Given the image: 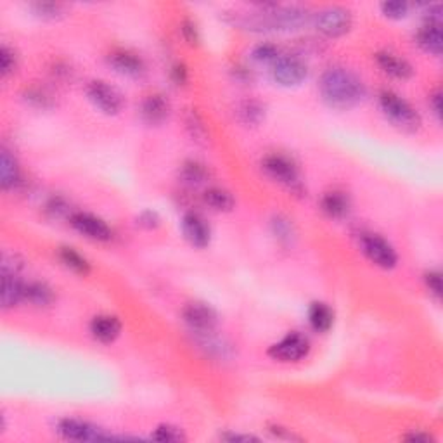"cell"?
Here are the masks:
<instances>
[{
    "mask_svg": "<svg viewBox=\"0 0 443 443\" xmlns=\"http://www.w3.org/2000/svg\"><path fill=\"white\" fill-rule=\"evenodd\" d=\"M320 96L332 109H351L366 97V85L354 71L335 66L323 73L319 83Z\"/></svg>",
    "mask_w": 443,
    "mask_h": 443,
    "instance_id": "1",
    "label": "cell"
},
{
    "mask_svg": "<svg viewBox=\"0 0 443 443\" xmlns=\"http://www.w3.org/2000/svg\"><path fill=\"white\" fill-rule=\"evenodd\" d=\"M308 11L297 6H262L258 13H249L241 18V25L255 32L267 30H298L308 23Z\"/></svg>",
    "mask_w": 443,
    "mask_h": 443,
    "instance_id": "2",
    "label": "cell"
},
{
    "mask_svg": "<svg viewBox=\"0 0 443 443\" xmlns=\"http://www.w3.org/2000/svg\"><path fill=\"white\" fill-rule=\"evenodd\" d=\"M380 106L386 118L399 128H402V130L416 132L421 127V116H419V113L407 101L397 96L395 92H389V90L381 92Z\"/></svg>",
    "mask_w": 443,
    "mask_h": 443,
    "instance_id": "3",
    "label": "cell"
},
{
    "mask_svg": "<svg viewBox=\"0 0 443 443\" xmlns=\"http://www.w3.org/2000/svg\"><path fill=\"white\" fill-rule=\"evenodd\" d=\"M351 13L344 7H325L316 14V28L329 39H338L351 28Z\"/></svg>",
    "mask_w": 443,
    "mask_h": 443,
    "instance_id": "4",
    "label": "cell"
},
{
    "mask_svg": "<svg viewBox=\"0 0 443 443\" xmlns=\"http://www.w3.org/2000/svg\"><path fill=\"white\" fill-rule=\"evenodd\" d=\"M361 248L362 253L378 267L389 268L395 267L399 263V256L397 251L393 249V246L389 244L385 237L378 236V234H363L361 239Z\"/></svg>",
    "mask_w": 443,
    "mask_h": 443,
    "instance_id": "5",
    "label": "cell"
},
{
    "mask_svg": "<svg viewBox=\"0 0 443 443\" xmlns=\"http://www.w3.org/2000/svg\"><path fill=\"white\" fill-rule=\"evenodd\" d=\"M87 96H89V101L99 111L104 113V115H118L121 109H123V97H121V94L115 87H111L109 83L102 80L90 82L87 85Z\"/></svg>",
    "mask_w": 443,
    "mask_h": 443,
    "instance_id": "6",
    "label": "cell"
},
{
    "mask_svg": "<svg viewBox=\"0 0 443 443\" xmlns=\"http://www.w3.org/2000/svg\"><path fill=\"white\" fill-rule=\"evenodd\" d=\"M262 166L267 175L279 184L289 189L300 187V175H298L297 165L284 154H268L263 158Z\"/></svg>",
    "mask_w": 443,
    "mask_h": 443,
    "instance_id": "7",
    "label": "cell"
},
{
    "mask_svg": "<svg viewBox=\"0 0 443 443\" xmlns=\"http://www.w3.org/2000/svg\"><path fill=\"white\" fill-rule=\"evenodd\" d=\"M310 351V343L300 332H289L281 342L272 344L268 355L279 362H298Z\"/></svg>",
    "mask_w": 443,
    "mask_h": 443,
    "instance_id": "8",
    "label": "cell"
},
{
    "mask_svg": "<svg viewBox=\"0 0 443 443\" xmlns=\"http://www.w3.org/2000/svg\"><path fill=\"white\" fill-rule=\"evenodd\" d=\"M58 431L66 440L73 442H102V440H118L113 435L106 433L101 428L80 421V419H63L58 424Z\"/></svg>",
    "mask_w": 443,
    "mask_h": 443,
    "instance_id": "9",
    "label": "cell"
},
{
    "mask_svg": "<svg viewBox=\"0 0 443 443\" xmlns=\"http://www.w3.org/2000/svg\"><path fill=\"white\" fill-rule=\"evenodd\" d=\"M182 317H184L185 324L191 327L192 332L196 335H204V332H213L215 325L218 323L217 312L211 308L210 305L203 301H192L187 303L182 310Z\"/></svg>",
    "mask_w": 443,
    "mask_h": 443,
    "instance_id": "10",
    "label": "cell"
},
{
    "mask_svg": "<svg viewBox=\"0 0 443 443\" xmlns=\"http://www.w3.org/2000/svg\"><path fill=\"white\" fill-rule=\"evenodd\" d=\"M308 70L301 59L291 58V56H281L272 64V77L282 87L300 85L305 80Z\"/></svg>",
    "mask_w": 443,
    "mask_h": 443,
    "instance_id": "11",
    "label": "cell"
},
{
    "mask_svg": "<svg viewBox=\"0 0 443 443\" xmlns=\"http://www.w3.org/2000/svg\"><path fill=\"white\" fill-rule=\"evenodd\" d=\"M71 225H73L75 230H78L82 236L94 241H109L113 236V230L109 229L108 223L92 213L78 211V213L71 215Z\"/></svg>",
    "mask_w": 443,
    "mask_h": 443,
    "instance_id": "12",
    "label": "cell"
},
{
    "mask_svg": "<svg viewBox=\"0 0 443 443\" xmlns=\"http://www.w3.org/2000/svg\"><path fill=\"white\" fill-rule=\"evenodd\" d=\"M182 232L184 237L194 248H206L210 244L211 230L206 220L198 213H187L182 218Z\"/></svg>",
    "mask_w": 443,
    "mask_h": 443,
    "instance_id": "13",
    "label": "cell"
},
{
    "mask_svg": "<svg viewBox=\"0 0 443 443\" xmlns=\"http://www.w3.org/2000/svg\"><path fill=\"white\" fill-rule=\"evenodd\" d=\"M109 66L116 71V73L123 75V77L137 78L146 71L142 59L139 56L132 54L128 51H116L108 58Z\"/></svg>",
    "mask_w": 443,
    "mask_h": 443,
    "instance_id": "14",
    "label": "cell"
},
{
    "mask_svg": "<svg viewBox=\"0 0 443 443\" xmlns=\"http://www.w3.org/2000/svg\"><path fill=\"white\" fill-rule=\"evenodd\" d=\"M141 115L142 120L149 125H161L163 121L168 118L170 115V104L165 97L160 94H153V96H147L142 101L141 106Z\"/></svg>",
    "mask_w": 443,
    "mask_h": 443,
    "instance_id": "15",
    "label": "cell"
},
{
    "mask_svg": "<svg viewBox=\"0 0 443 443\" xmlns=\"http://www.w3.org/2000/svg\"><path fill=\"white\" fill-rule=\"evenodd\" d=\"M90 332L97 342L108 344L113 343L121 332V323L113 316H97L90 323Z\"/></svg>",
    "mask_w": 443,
    "mask_h": 443,
    "instance_id": "16",
    "label": "cell"
},
{
    "mask_svg": "<svg viewBox=\"0 0 443 443\" xmlns=\"http://www.w3.org/2000/svg\"><path fill=\"white\" fill-rule=\"evenodd\" d=\"M376 61L386 75H389V77L393 78H399V80H407V78H411L412 73H414V70H412V66L407 61L392 54V52H380V54L376 56Z\"/></svg>",
    "mask_w": 443,
    "mask_h": 443,
    "instance_id": "17",
    "label": "cell"
},
{
    "mask_svg": "<svg viewBox=\"0 0 443 443\" xmlns=\"http://www.w3.org/2000/svg\"><path fill=\"white\" fill-rule=\"evenodd\" d=\"M320 208L327 217L343 218L350 211V199L343 191L325 192L324 198L320 199Z\"/></svg>",
    "mask_w": 443,
    "mask_h": 443,
    "instance_id": "18",
    "label": "cell"
},
{
    "mask_svg": "<svg viewBox=\"0 0 443 443\" xmlns=\"http://www.w3.org/2000/svg\"><path fill=\"white\" fill-rule=\"evenodd\" d=\"M25 300V282L18 279V274H2V306L13 308Z\"/></svg>",
    "mask_w": 443,
    "mask_h": 443,
    "instance_id": "19",
    "label": "cell"
},
{
    "mask_svg": "<svg viewBox=\"0 0 443 443\" xmlns=\"http://www.w3.org/2000/svg\"><path fill=\"white\" fill-rule=\"evenodd\" d=\"M308 323L313 331L327 332L335 324V312L327 303L316 301L308 308Z\"/></svg>",
    "mask_w": 443,
    "mask_h": 443,
    "instance_id": "20",
    "label": "cell"
},
{
    "mask_svg": "<svg viewBox=\"0 0 443 443\" xmlns=\"http://www.w3.org/2000/svg\"><path fill=\"white\" fill-rule=\"evenodd\" d=\"M418 45L433 56L442 54V30L438 23H428L418 32Z\"/></svg>",
    "mask_w": 443,
    "mask_h": 443,
    "instance_id": "21",
    "label": "cell"
},
{
    "mask_svg": "<svg viewBox=\"0 0 443 443\" xmlns=\"http://www.w3.org/2000/svg\"><path fill=\"white\" fill-rule=\"evenodd\" d=\"M18 182H20L18 161L14 160V156L9 151L2 149V154H0V184H2V189L7 191V189L16 187Z\"/></svg>",
    "mask_w": 443,
    "mask_h": 443,
    "instance_id": "22",
    "label": "cell"
},
{
    "mask_svg": "<svg viewBox=\"0 0 443 443\" xmlns=\"http://www.w3.org/2000/svg\"><path fill=\"white\" fill-rule=\"evenodd\" d=\"M25 300L35 306H47L54 301V293L45 282H28L25 284Z\"/></svg>",
    "mask_w": 443,
    "mask_h": 443,
    "instance_id": "23",
    "label": "cell"
},
{
    "mask_svg": "<svg viewBox=\"0 0 443 443\" xmlns=\"http://www.w3.org/2000/svg\"><path fill=\"white\" fill-rule=\"evenodd\" d=\"M204 203L215 211H230L234 208V196L230 194L229 191L220 187H213V189H208L204 192Z\"/></svg>",
    "mask_w": 443,
    "mask_h": 443,
    "instance_id": "24",
    "label": "cell"
},
{
    "mask_svg": "<svg viewBox=\"0 0 443 443\" xmlns=\"http://www.w3.org/2000/svg\"><path fill=\"white\" fill-rule=\"evenodd\" d=\"M59 258H61V262L70 268V270L77 272V274L87 275L90 272V263L83 258L80 253L75 251L73 248H61Z\"/></svg>",
    "mask_w": 443,
    "mask_h": 443,
    "instance_id": "25",
    "label": "cell"
},
{
    "mask_svg": "<svg viewBox=\"0 0 443 443\" xmlns=\"http://www.w3.org/2000/svg\"><path fill=\"white\" fill-rule=\"evenodd\" d=\"M239 118L246 125H258L265 116V108L260 101L248 99L239 106Z\"/></svg>",
    "mask_w": 443,
    "mask_h": 443,
    "instance_id": "26",
    "label": "cell"
},
{
    "mask_svg": "<svg viewBox=\"0 0 443 443\" xmlns=\"http://www.w3.org/2000/svg\"><path fill=\"white\" fill-rule=\"evenodd\" d=\"M206 175H208V172L201 163L187 161V163H184V166H182L180 177H182V180L189 185L203 184V182L206 180Z\"/></svg>",
    "mask_w": 443,
    "mask_h": 443,
    "instance_id": "27",
    "label": "cell"
},
{
    "mask_svg": "<svg viewBox=\"0 0 443 443\" xmlns=\"http://www.w3.org/2000/svg\"><path fill=\"white\" fill-rule=\"evenodd\" d=\"M32 9L42 20H59L64 16V6L56 2H35L32 4Z\"/></svg>",
    "mask_w": 443,
    "mask_h": 443,
    "instance_id": "28",
    "label": "cell"
},
{
    "mask_svg": "<svg viewBox=\"0 0 443 443\" xmlns=\"http://www.w3.org/2000/svg\"><path fill=\"white\" fill-rule=\"evenodd\" d=\"M153 438L158 442H184L185 437L184 433L175 426H170V424H163L158 426L156 431L153 433Z\"/></svg>",
    "mask_w": 443,
    "mask_h": 443,
    "instance_id": "29",
    "label": "cell"
},
{
    "mask_svg": "<svg viewBox=\"0 0 443 443\" xmlns=\"http://www.w3.org/2000/svg\"><path fill=\"white\" fill-rule=\"evenodd\" d=\"M253 58L258 63H272L274 64L281 56H279V49L274 44H260L256 45L253 51Z\"/></svg>",
    "mask_w": 443,
    "mask_h": 443,
    "instance_id": "30",
    "label": "cell"
},
{
    "mask_svg": "<svg viewBox=\"0 0 443 443\" xmlns=\"http://www.w3.org/2000/svg\"><path fill=\"white\" fill-rule=\"evenodd\" d=\"M185 123H187L189 132H191V135L196 141H204V139H206V127H204L201 116H199L198 113L196 111L189 113Z\"/></svg>",
    "mask_w": 443,
    "mask_h": 443,
    "instance_id": "31",
    "label": "cell"
},
{
    "mask_svg": "<svg viewBox=\"0 0 443 443\" xmlns=\"http://www.w3.org/2000/svg\"><path fill=\"white\" fill-rule=\"evenodd\" d=\"M381 11H383L385 16L389 18V20H402V18L407 16L408 6L405 2L395 0V2L381 4Z\"/></svg>",
    "mask_w": 443,
    "mask_h": 443,
    "instance_id": "32",
    "label": "cell"
},
{
    "mask_svg": "<svg viewBox=\"0 0 443 443\" xmlns=\"http://www.w3.org/2000/svg\"><path fill=\"white\" fill-rule=\"evenodd\" d=\"M16 64H18L16 54H14L7 45H2V49H0V70H2L4 77L13 73V71L16 70Z\"/></svg>",
    "mask_w": 443,
    "mask_h": 443,
    "instance_id": "33",
    "label": "cell"
},
{
    "mask_svg": "<svg viewBox=\"0 0 443 443\" xmlns=\"http://www.w3.org/2000/svg\"><path fill=\"white\" fill-rule=\"evenodd\" d=\"M26 101L30 102L32 106H35V108H51L52 106V99L49 94H45L44 90L40 89H30L28 92H26Z\"/></svg>",
    "mask_w": 443,
    "mask_h": 443,
    "instance_id": "34",
    "label": "cell"
},
{
    "mask_svg": "<svg viewBox=\"0 0 443 443\" xmlns=\"http://www.w3.org/2000/svg\"><path fill=\"white\" fill-rule=\"evenodd\" d=\"M272 229H274V234L282 241H291L293 237V225L287 218L284 217H275L274 222H272Z\"/></svg>",
    "mask_w": 443,
    "mask_h": 443,
    "instance_id": "35",
    "label": "cell"
},
{
    "mask_svg": "<svg viewBox=\"0 0 443 443\" xmlns=\"http://www.w3.org/2000/svg\"><path fill=\"white\" fill-rule=\"evenodd\" d=\"M137 223L141 227H144V229H147V230H153V229H156V227H160V217H158V213L156 211H151V210H147V211H142L141 215H139V218H137Z\"/></svg>",
    "mask_w": 443,
    "mask_h": 443,
    "instance_id": "36",
    "label": "cell"
},
{
    "mask_svg": "<svg viewBox=\"0 0 443 443\" xmlns=\"http://www.w3.org/2000/svg\"><path fill=\"white\" fill-rule=\"evenodd\" d=\"M426 286L431 291V294H435L437 298L442 297V275L440 272L433 270L426 274Z\"/></svg>",
    "mask_w": 443,
    "mask_h": 443,
    "instance_id": "37",
    "label": "cell"
},
{
    "mask_svg": "<svg viewBox=\"0 0 443 443\" xmlns=\"http://www.w3.org/2000/svg\"><path fill=\"white\" fill-rule=\"evenodd\" d=\"M182 33H184V39L191 45H196L199 42L198 28H196V25L192 21L189 20L184 21V25H182Z\"/></svg>",
    "mask_w": 443,
    "mask_h": 443,
    "instance_id": "38",
    "label": "cell"
},
{
    "mask_svg": "<svg viewBox=\"0 0 443 443\" xmlns=\"http://www.w3.org/2000/svg\"><path fill=\"white\" fill-rule=\"evenodd\" d=\"M172 78L177 85H184L187 82V70H185L184 64H175L172 70Z\"/></svg>",
    "mask_w": 443,
    "mask_h": 443,
    "instance_id": "39",
    "label": "cell"
},
{
    "mask_svg": "<svg viewBox=\"0 0 443 443\" xmlns=\"http://www.w3.org/2000/svg\"><path fill=\"white\" fill-rule=\"evenodd\" d=\"M270 431L277 438H286V440H300V438L294 437L293 433H286V430H284V428H281V426H272Z\"/></svg>",
    "mask_w": 443,
    "mask_h": 443,
    "instance_id": "40",
    "label": "cell"
},
{
    "mask_svg": "<svg viewBox=\"0 0 443 443\" xmlns=\"http://www.w3.org/2000/svg\"><path fill=\"white\" fill-rule=\"evenodd\" d=\"M442 97H440V92H435L433 96L430 97V104L433 106V113L435 115L438 116V118H440V115H442Z\"/></svg>",
    "mask_w": 443,
    "mask_h": 443,
    "instance_id": "41",
    "label": "cell"
},
{
    "mask_svg": "<svg viewBox=\"0 0 443 443\" xmlns=\"http://www.w3.org/2000/svg\"><path fill=\"white\" fill-rule=\"evenodd\" d=\"M223 438L229 442H256L258 440V438L249 437V435H227V437H223Z\"/></svg>",
    "mask_w": 443,
    "mask_h": 443,
    "instance_id": "42",
    "label": "cell"
},
{
    "mask_svg": "<svg viewBox=\"0 0 443 443\" xmlns=\"http://www.w3.org/2000/svg\"><path fill=\"white\" fill-rule=\"evenodd\" d=\"M407 440H412V442H431L433 438L428 437V435H419V433H414V435H408V437H405Z\"/></svg>",
    "mask_w": 443,
    "mask_h": 443,
    "instance_id": "43",
    "label": "cell"
}]
</instances>
